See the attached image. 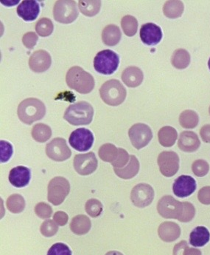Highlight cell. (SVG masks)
<instances>
[{"label":"cell","mask_w":210,"mask_h":255,"mask_svg":"<svg viewBox=\"0 0 210 255\" xmlns=\"http://www.w3.org/2000/svg\"><path fill=\"white\" fill-rule=\"evenodd\" d=\"M98 155L102 161L114 163L118 157L119 148H117L112 143H105L99 149Z\"/></svg>","instance_id":"4dcf8cb0"},{"label":"cell","mask_w":210,"mask_h":255,"mask_svg":"<svg viewBox=\"0 0 210 255\" xmlns=\"http://www.w3.org/2000/svg\"><path fill=\"white\" fill-rule=\"evenodd\" d=\"M208 67H209V69L210 70V58L209 59V62H208Z\"/></svg>","instance_id":"f5cc1de1"},{"label":"cell","mask_w":210,"mask_h":255,"mask_svg":"<svg viewBox=\"0 0 210 255\" xmlns=\"http://www.w3.org/2000/svg\"><path fill=\"white\" fill-rule=\"evenodd\" d=\"M102 100L109 106H119L123 103L127 92L125 87L117 79H111L105 82L100 88Z\"/></svg>","instance_id":"277c9868"},{"label":"cell","mask_w":210,"mask_h":255,"mask_svg":"<svg viewBox=\"0 0 210 255\" xmlns=\"http://www.w3.org/2000/svg\"><path fill=\"white\" fill-rule=\"evenodd\" d=\"M199 117L197 113L191 110L183 111L179 116V123L185 129H193L199 125Z\"/></svg>","instance_id":"1f68e13d"},{"label":"cell","mask_w":210,"mask_h":255,"mask_svg":"<svg viewBox=\"0 0 210 255\" xmlns=\"http://www.w3.org/2000/svg\"><path fill=\"white\" fill-rule=\"evenodd\" d=\"M155 192L153 187L147 184L141 183L132 189L131 200L135 207L144 208L148 207L154 199Z\"/></svg>","instance_id":"7c38bea8"},{"label":"cell","mask_w":210,"mask_h":255,"mask_svg":"<svg viewBox=\"0 0 210 255\" xmlns=\"http://www.w3.org/2000/svg\"><path fill=\"white\" fill-rule=\"evenodd\" d=\"M8 179L10 184L14 187H25L31 179V171L26 166H16L10 171Z\"/></svg>","instance_id":"ac0fdd59"},{"label":"cell","mask_w":210,"mask_h":255,"mask_svg":"<svg viewBox=\"0 0 210 255\" xmlns=\"http://www.w3.org/2000/svg\"><path fill=\"white\" fill-rule=\"evenodd\" d=\"M192 170L197 177H205L210 171L209 163L205 160H196L192 165Z\"/></svg>","instance_id":"74e56055"},{"label":"cell","mask_w":210,"mask_h":255,"mask_svg":"<svg viewBox=\"0 0 210 255\" xmlns=\"http://www.w3.org/2000/svg\"><path fill=\"white\" fill-rule=\"evenodd\" d=\"M130 161V155L128 153L127 151L125 150L123 148H119V155L116 161L112 163V165L114 168L121 169L125 167Z\"/></svg>","instance_id":"ee69618b"},{"label":"cell","mask_w":210,"mask_h":255,"mask_svg":"<svg viewBox=\"0 0 210 255\" xmlns=\"http://www.w3.org/2000/svg\"><path fill=\"white\" fill-rule=\"evenodd\" d=\"M158 235L164 242H173L180 237L181 228L176 223L166 221L159 226Z\"/></svg>","instance_id":"44dd1931"},{"label":"cell","mask_w":210,"mask_h":255,"mask_svg":"<svg viewBox=\"0 0 210 255\" xmlns=\"http://www.w3.org/2000/svg\"><path fill=\"white\" fill-rule=\"evenodd\" d=\"M200 135L204 142L210 143V125L202 127L200 130Z\"/></svg>","instance_id":"681fc988"},{"label":"cell","mask_w":210,"mask_h":255,"mask_svg":"<svg viewBox=\"0 0 210 255\" xmlns=\"http://www.w3.org/2000/svg\"><path fill=\"white\" fill-rule=\"evenodd\" d=\"M58 224L53 220H47L42 223L40 227L41 233L47 238L54 236L58 231H59V227Z\"/></svg>","instance_id":"ab89813d"},{"label":"cell","mask_w":210,"mask_h":255,"mask_svg":"<svg viewBox=\"0 0 210 255\" xmlns=\"http://www.w3.org/2000/svg\"><path fill=\"white\" fill-rule=\"evenodd\" d=\"M188 247V244L186 241H181L180 243L175 245L173 249V255H185V250Z\"/></svg>","instance_id":"c3c4849f"},{"label":"cell","mask_w":210,"mask_h":255,"mask_svg":"<svg viewBox=\"0 0 210 255\" xmlns=\"http://www.w3.org/2000/svg\"><path fill=\"white\" fill-rule=\"evenodd\" d=\"M106 255H124L122 254L120 252L117 251H110L109 253H106Z\"/></svg>","instance_id":"816d5d0a"},{"label":"cell","mask_w":210,"mask_h":255,"mask_svg":"<svg viewBox=\"0 0 210 255\" xmlns=\"http://www.w3.org/2000/svg\"><path fill=\"white\" fill-rule=\"evenodd\" d=\"M51 56L45 50L35 51L29 59V67L35 73H41L47 71L51 66Z\"/></svg>","instance_id":"e0dca14e"},{"label":"cell","mask_w":210,"mask_h":255,"mask_svg":"<svg viewBox=\"0 0 210 255\" xmlns=\"http://www.w3.org/2000/svg\"><path fill=\"white\" fill-rule=\"evenodd\" d=\"M159 143L164 147H170L176 143L178 138V132L175 128L165 126L161 128L158 132Z\"/></svg>","instance_id":"4316f807"},{"label":"cell","mask_w":210,"mask_h":255,"mask_svg":"<svg viewBox=\"0 0 210 255\" xmlns=\"http://www.w3.org/2000/svg\"><path fill=\"white\" fill-rule=\"evenodd\" d=\"M35 212L39 218L42 219L50 218L53 215V209L46 203L41 202L35 207Z\"/></svg>","instance_id":"7bdbcfd3"},{"label":"cell","mask_w":210,"mask_h":255,"mask_svg":"<svg viewBox=\"0 0 210 255\" xmlns=\"http://www.w3.org/2000/svg\"><path fill=\"white\" fill-rule=\"evenodd\" d=\"M70 230L77 235H83L90 231L92 223L90 219L84 215H79L71 219Z\"/></svg>","instance_id":"cb8c5ba5"},{"label":"cell","mask_w":210,"mask_h":255,"mask_svg":"<svg viewBox=\"0 0 210 255\" xmlns=\"http://www.w3.org/2000/svg\"><path fill=\"white\" fill-rule=\"evenodd\" d=\"M178 146L185 152H196L201 146V141L197 134L192 131H184L179 136Z\"/></svg>","instance_id":"ffe728a7"},{"label":"cell","mask_w":210,"mask_h":255,"mask_svg":"<svg viewBox=\"0 0 210 255\" xmlns=\"http://www.w3.org/2000/svg\"><path fill=\"white\" fill-rule=\"evenodd\" d=\"M66 82L70 88L80 94L92 92L95 85L93 76L79 66L72 67L68 70Z\"/></svg>","instance_id":"6da1fadb"},{"label":"cell","mask_w":210,"mask_h":255,"mask_svg":"<svg viewBox=\"0 0 210 255\" xmlns=\"http://www.w3.org/2000/svg\"><path fill=\"white\" fill-rule=\"evenodd\" d=\"M190 55L185 49H178L175 50L171 58V63L176 69L183 70L187 68L190 64Z\"/></svg>","instance_id":"f1b7e54d"},{"label":"cell","mask_w":210,"mask_h":255,"mask_svg":"<svg viewBox=\"0 0 210 255\" xmlns=\"http://www.w3.org/2000/svg\"><path fill=\"white\" fill-rule=\"evenodd\" d=\"M209 113H210V109H209Z\"/></svg>","instance_id":"db71d44e"},{"label":"cell","mask_w":210,"mask_h":255,"mask_svg":"<svg viewBox=\"0 0 210 255\" xmlns=\"http://www.w3.org/2000/svg\"><path fill=\"white\" fill-rule=\"evenodd\" d=\"M121 78L126 86L129 88H137L142 83L144 75L140 68L130 66L123 70Z\"/></svg>","instance_id":"7402d4cb"},{"label":"cell","mask_w":210,"mask_h":255,"mask_svg":"<svg viewBox=\"0 0 210 255\" xmlns=\"http://www.w3.org/2000/svg\"><path fill=\"white\" fill-rule=\"evenodd\" d=\"M47 200L54 206H59L65 201L70 192L69 181L64 177L58 176L50 181L47 187Z\"/></svg>","instance_id":"52a82bcc"},{"label":"cell","mask_w":210,"mask_h":255,"mask_svg":"<svg viewBox=\"0 0 210 255\" xmlns=\"http://www.w3.org/2000/svg\"><path fill=\"white\" fill-rule=\"evenodd\" d=\"M94 109L90 104L81 101L70 105L65 111L64 119L73 126L89 125L92 122Z\"/></svg>","instance_id":"3957f363"},{"label":"cell","mask_w":210,"mask_h":255,"mask_svg":"<svg viewBox=\"0 0 210 255\" xmlns=\"http://www.w3.org/2000/svg\"><path fill=\"white\" fill-rule=\"evenodd\" d=\"M33 139L39 143H45L52 136V129L48 125L39 123L33 126L31 131Z\"/></svg>","instance_id":"f546056e"},{"label":"cell","mask_w":210,"mask_h":255,"mask_svg":"<svg viewBox=\"0 0 210 255\" xmlns=\"http://www.w3.org/2000/svg\"><path fill=\"white\" fill-rule=\"evenodd\" d=\"M179 157L173 151H164L158 156L157 163L159 170L164 176H174L179 169Z\"/></svg>","instance_id":"4fadbf2b"},{"label":"cell","mask_w":210,"mask_h":255,"mask_svg":"<svg viewBox=\"0 0 210 255\" xmlns=\"http://www.w3.org/2000/svg\"><path fill=\"white\" fill-rule=\"evenodd\" d=\"M198 199L204 205H210V186H205L199 190Z\"/></svg>","instance_id":"bcb514c9"},{"label":"cell","mask_w":210,"mask_h":255,"mask_svg":"<svg viewBox=\"0 0 210 255\" xmlns=\"http://www.w3.org/2000/svg\"><path fill=\"white\" fill-rule=\"evenodd\" d=\"M122 37L121 30L118 26L115 24H109L106 26L102 32V40L107 46H115Z\"/></svg>","instance_id":"d4e9b609"},{"label":"cell","mask_w":210,"mask_h":255,"mask_svg":"<svg viewBox=\"0 0 210 255\" xmlns=\"http://www.w3.org/2000/svg\"><path fill=\"white\" fill-rule=\"evenodd\" d=\"M35 29L39 36H42V37H47L53 33V30H54V24L51 19L49 18H41L36 22Z\"/></svg>","instance_id":"d590c367"},{"label":"cell","mask_w":210,"mask_h":255,"mask_svg":"<svg viewBox=\"0 0 210 255\" xmlns=\"http://www.w3.org/2000/svg\"><path fill=\"white\" fill-rule=\"evenodd\" d=\"M46 154L48 158L56 162H62L69 159L71 151L65 138H56L47 143Z\"/></svg>","instance_id":"30bf717a"},{"label":"cell","mask_w":210,"mask_h":255,"mask_svg":"<svg viewBox=\"0 0 210 255\" xmlns=\"http://www.w3.org/2000/svg\"><path fill=\"white\" fill-rule=\"evenodd\" d=\"M68 220H69V217H68V214L66 212H62V211L56 212L53 215V221L61 227L66 225L68 224Z\"/></svg>","instance_id":"7dc6e473"},{"label":"cell","mask_w":210,"mask_h":255,"mask_svg":"<svg viewBox=\"0 0 210 255\" xmlns=\"http://www.w3.org/2000/svg\"><path fill=\"white\" fill-rule=\"evenodd\" d=\"M140 162L135 155H130V161L125 167L121 169L114 168L115 174L122 179L129 180L135 178L140 171Z\"/></svg>","instance_id":"603a6c76"},{"label":"cell","mask_w":210,"mask_h":255,"mask_svg":"<svg viewBox=\"0 0 210 255\" xmlns=\"http://www.w3.org/2000/svg\"><path fill=\"white\" fill-rule=\"evenodd\" d=\"M18 117L21 122L30 125L37 121L42 120L46 114L45 104L36 98L24 99L18 107Z\"/></svg>","instance_id":"7a4b0ae2"},{"label":"cell","mask_w":210,"mask_h":255,"mask_svg":"<svg viewBox=\"0 0 210 255\" xmlns=\"http://www.w3.org/2000/svg\"><path fill=\"white\" fill-rule=\"evenodd\" d=\"M103 204L97 199H89L85 205L86 213L92 218H97L103 212Z\"/></svg>","instance_id":"8d00e7d4"},{"label":"cell","mask_w":210,"mask_h":255,"mask_svg":"<svg viewBox=\"0 0 210 255\" xmlns=\"http://www.w3.org/2000/svg\"><path fill=\"white\" fill-rule=\"evenodd\" d=\"M185 255H202V251L196 248L187 247L185 250Z\"/></svg>","instance_id":"f907efd6"},{"label":"cell","mask_w":210,"mask_h":255,"mask_svg":"<svg viewBox=\"0 0 210 255\" xmlns=\"http://www.w3.org/2000/svg\"><path fill=\"white\" fill-rule=\"evenodd\" d=\"M18 16L26 22L36 20L40 13V5L36 1H22L16 9Z\"/></svg>","instance_id":"d6986e66"},{"label":"cell","mask_w":210,"mask_h":255,"mask_svg":"<svg viewBox=\"0 0 210 255\" xmlns=\"http://www.w3.org/2000/svg\"><path fill=\"white\" fill-rule=\"evenodd\" d=\"M210 233L205 227H197L190 235V244L193 247H203L210 242Z\"/></svg>","instance_id":"484cf974"},{"label":"cell","mask_w":210,"mask_h":255,"mask_svg":"<svg viewBox=\"0 0 210 255\" xmlns=\"http://www.w3.org/2000/svg\"><path fill=\"white\" fill-rule=\"evenodd\" d=\"M7 207L12 213H21L25 208V201L19 194H13L7 198Z\"/></svg>","instance_id":"836d02e7"},{"label":"cell","mask_w":210,"mask_h":255,"mask_svg":"<svg viewBox=\"0 0 210 255\" xmlns=\"http://www.w3.org/2000/svg\"><path fill=\"white\" fill-rule=\"evenodd\" d=\"M183 212L178 221L182 223L190 222L196 215V209L191 203L183 202Z\"/></svg>","instance_id":"b9f144b4"},{"label":"cell","mask_w":210,"mask_h":255,"mask_svg":"<svg viewBox=\"0 0 210 255\" xmlns=\"http://www.w3.org/2000/svg\"><path fill=\"white\" fill-rule=\"evenodd\" d=\"M121 27L125 34L129 37L135 36L138 32V21L135 16L126 15L121 20Z\"/></svg>","instance_id":"e575fe53"},{"label":"cell","mask_w":210,"mask_h":255,"mask_svg":"<svg viewBox=\"0 0 210 255\" xmlns=\"http://www.w3.org/2000/svg\"><path fill=\"white\" fill-rule=\"evenodd\" d=\"M39 40V36L34 32H27L22 37V43L28 49H33Z\"/></svg>","instance_id":"f6af8a7d"},{"label":"cell","mask_w":210,"mask_h":255,"mask_svg":"<svg viewBox=\"0 0 210 255\" xmlns=\"http://www.w3.org/2000/svg\"><path fill=\"white\" fill-rule=\"evenodd\" d=\"M120 57L113 50H103L98 52L94 59V70L103 75H112L118 68Z\"/></svg>","instance_id":"5b68a950"},{"label":"cell","mask_w":210,"mask_h":255,"mask_svg":"<svg viewBox=\"0 0 210 255\" xmlns=\"http://www.w3.org/2000/svg\"><path fill=\"white\" fill-rule=\"evenodd\" d=\"M185 7L182 1H167L163 6L164 16L169 19H177L184 13Z\"/></svg>","instance_id":"83f0119b"},{"label":"cell","mask_w":210,"mask_h":255,"mask_svg":"<svg viewBox=\"0 0 210 255\" xmlns=\"http://www.w3.org/2000/svg\"><path fill=\"white\" fill-rule=\"evenodd\" d=\"M79 10L80 13L86 16H94L100 12L101 8V1L94 0V1H79Z\"/></svg>","instance_id":"d6a6232c"},{"label":"cell","mask_w":210,"mask_h":255,"mask_svg":"<svg viewBox=\"0 0 210 255\" xmlns=\"http://www.w3.org/2000/svg\"><path fill=\"white\" fill-rule=\"evenodd\" d=\"M70 146L78 151L86 152L92 148L94 143V135L92 131L86 128H79L71 132L69 138Z\"/></svg>","instance_id":"8fae6325"},{"label":"cell","mask_w":210,"mask_h":255,"mask_svg":"<svg viewBox=\"0 0 210 255\" xmlns=\"http://www.w3.org/2000/svg\"><path fill=\"white\" fill-rule=\"evenodd\" d=\"M183 209V203L175 199L171 195H164L157 204L158 212L165 219L179 220Z\"/></svg>","instance_id":"ba28073f"},{"label":"cell","mask_w":210,"mask_h":255,"mask_svg":"<svg viewBox=\"0 0 210 255\" xmlns=\"http://www.w3.org/2000/svg\"><path fill=\"white\" fill-rule=\"evenodd\" d=\"M129 136L134 147L139 150L150 143L153 138V132L145 124L138 123L129 129Z\"/></svg>","instance_id":"9c48e42d"},{"label":"cell","mask_w":210,"mask_h":255,"mask_svg":"<svg viewBox=\"0 0 210 255\" xmlns=\"http://www.w3.org/2000/svg\"><path fill=\"white\" fill-rule=\"evenodd\" d=\"M13 153V148L10 142L1 140L0 141V161L6 163L11 158Z\"/></svg>","instance_id":"f35d334b"},{"label":"cell","mask_w":210,"mask_h":255,"mask_svg":"<svg viewBox=\"0 0 210 255\" xmlns=\"http://www.w3.org/2000/svg\"><path fill=\"white\" fill-rule=\"evenodd\" d=\"M73 166L76 172L80 175H89L95 172L98 161L93 152L79 154L74 156Z\"/></svg>","instance_id":"5bb4252c"},{"label":"cell","mask_w":210,"mask_h":255,"mask_svg":"<svg viewBox=\"0 0 210 255\" xmlns=\"http://www.w3.org/2000/svg\"><path fill=\"white\" fill-rule=\"evenodd\" d=\"M196 188L197 184L193 177L181 175L173 183V192L178 198H187L196 190Z\"/></svg>","instance_id":"2e32d148"},{"label":"cell","mask_w":210,"mask_h":255,"mask_svg":"<svg viewBox=\"0 0 210 255\" xmlns=\"http://www.w3.org/2000/svg\"><path fill=\"white\" fill-rule=\"evenodd\" d=\"M140 39L141 42L149 46L158 45L162 40V30L157 24L149 22L143 24L140 28Z\"/></svg>","instance_id":"9a60e30c"},{"label":"cell","mask_w":210,"mask_h":255,"mask_svg":"<svg viewBox=\"0 0 210 255\" xmlns=\"http://www.w3.org/2000/svg\"><path fill=\"white\" fill-rule=\"evenodd\" d=\"M77 3L71 0H59L53 7L55 20L62 24H70L76 20L79 11Z\"/></svg>","instance_id":"8992f818"},{"label":"cell","mask_w":210,"mask_h":255,"mask_svg":"<svg viewBox=\"0 0 210 255\" xmlns=\"http://www.w3.org/2000/svg\"><path fill=\"white\" fill-rule=\"evenodd\" d=\"M47 255H72V253L67 244L56 243L50 247Z\"/></svg>","instance_id":"60d3db41"}]
</instances>
